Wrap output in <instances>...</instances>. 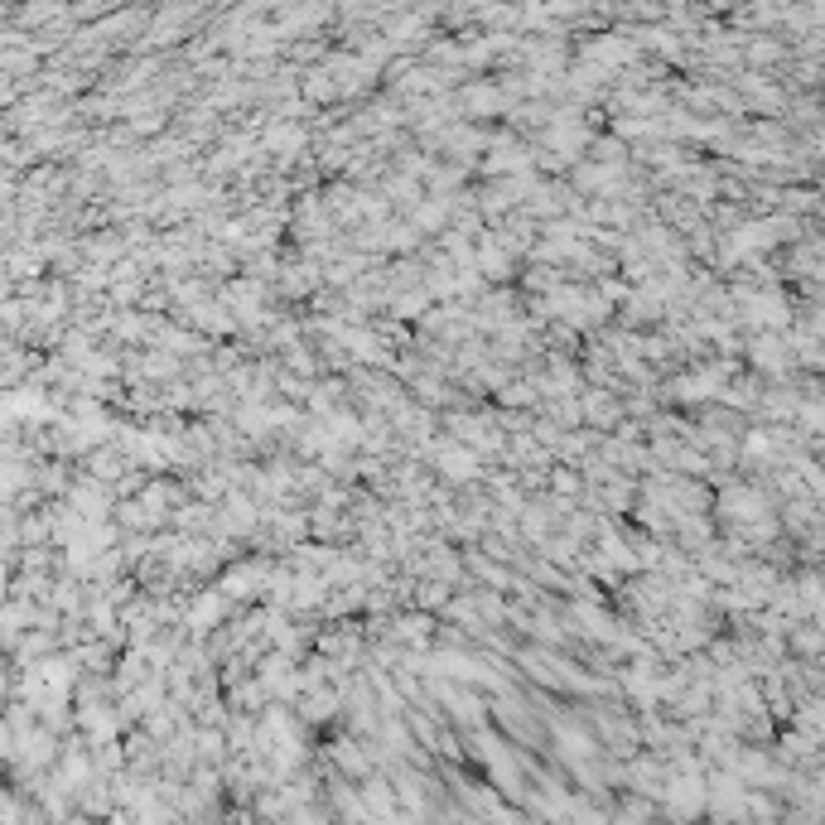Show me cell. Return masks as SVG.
Instances as JSON below:
<instances>
[{"label": "cell", "mask_w": 825, "mask_h": 825, "mask_svg": "<svg viewBox=\"0 0 825 825\" xmlns=\"http://www.w3.org/2000/svg\"><path fill=\"white\" fill-rule=\"evenodd\" d=\"M217 613H222V604L217 599H198V609H194V622L203 627V622H217Z\"/></svg>", "instance_id": "cell-1"}]
</instances>
